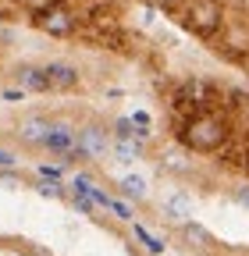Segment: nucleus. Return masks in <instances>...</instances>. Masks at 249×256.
Returning a JSON list of instances; mask_svg holds the SVG:
<instances>
[{"label":"nucleus","mask_w":249,"mask_h":256,"mask_svg":"<svg viewBox=\"0 0 249 256\" xmlns=\"http://www.w3.org/2000/svg\"><path fill=\"white\" fill-rule=\"evenodd\" d=\"M150 4H153V8H160V11H168V14H174V11L185 4V0H150Z\"/></svg>","instance_id":"2eb2a0df"},{"label":"nucleus","mask_w":249,"mask_h":256,"mask_svg":"<svg viewBox=\"0 0 249 256\" xmlns=\"http://www.w3.org/2000/svg\"><path fill=\"white\" fill-rule=\"evenodd\" d=\"M114 150H118L121 160H136V156H139V142H121V139H118Z\"/></svg>","instance_id":"4468645a"},{"label":"nucleus","mask_w":249,"mask_h":256,"mask_svg":"<svg viewBox=\"0 0 249 256\" xmlns=\"http://www.w3.org/2000/svg\"><path fill=\"white\" fill-rule=\"evenodd\" d=\"M0 4H4V0H0Z\"/></svg>","instance_id":"412c9836"},{"label":"nucleus","mask_w":249,"mask_h":256,"mask_svg":"<svg viewBox=\"0 0 249 256\" xmlns=\"http://www.w3.org/2000/svg\"><path fill=\"white\" fill-rule=\"evenodd\" d=\"M238 68H246V72H249V57H246V60H242V64H238Z\"/></svg>","instance_id":"aec40b11"},{"label":"nucleus","mask_w":249,"mask_h":256,"mask_svg":"<svg viewBox=\"0 0 249 256\" xmlns=\"http://www.w3.org/2000/svg\"><path fill=\"white\" fill-rule=\"evenodd\" d=\"M142 124H136L132 118H121V121H114V136L121 139V142H139L146 132H139Z\"/></svg>","instance_id":"9b49d317"},{"label":"nucleus","mask_w":249,"mask_h":256,"mask_svg":"<svg viewBox=\"0 0 249 256\" xmlns=\"http://www.w3.org/2000/svg\"><path fill=\"white\" fill-rule=\"evenodd\" d=\"M178 139L189 153H221L232 139V124L221 107H206L178 118Z\"/></svg>","instance_id":"f257e3e1"},{"label":"nucleus","mask_w":249,"mask_h":256,"mask_svg":"<svg viewBox=\"0 0 249 256\" xmlns=\"http://www.w3.org/2000/svg\"><path fill=\"white\" fill-rule=\"evenodd\" d=\"M110 210H114V214H121L124 220H128V217H132V210H128V206H124V203H118V200H110Z\"/></svg>","instance_id":"a211bd4d"},{"label":"nucleus","mask_w":249,"mask_h":256,"mask_svg":"<svg viewBox=\"0 0 249 256\" xmlns=\"http://www.w3.org/2000/svg\"><path fill=\"white\" fill-rule=\"evenodd\" d=\"M174 18L182 22V28L189 32V36L210 43L224 25V0H185L174 11Z\"/></svg>","instance_id":"f03ea898"},{"label":"nucleus","mask_w":249,"mask_h":256,"mask_svg":"<svg viewBox=\"0 0 249 256\" xmlns=\"http://www.w3.org/2000/svg\"><path fill=\"white\" fill-rule=\"evenodd\" d=\"M18 8H25V11H40V8H46L50 0H14Z\"/></svg>","instance_id":"f3484780"},{"label":"nucleus","mask_w":249,"mask_h":256,"mask_svg":"<svg viewBox=\"0 0 249 256\" xmlns=\"http://www.w3.org/2000/svg\"><path fill=\"white\" fill-rule=\"evenodd\" d=\"M164 210H168V217H174V220H189V217H192V200L178 192V196H168Z\"/></svg>","instance_id":"9d476101"},{"label":"nucleus","mask_w":249,"mask_h":256,"mask_svg":"<svg viewBox=\"0 0 249 256\" xmlns=\"http://www.w3.org/2000/svg\"><path fill=\"white\" fill-rule=\"evenodd\" d=\"M118 188H121L124 200H139V203L146 200V182H142V178H121Z\"/></svg>","instance_id":"f8f14e48"},{"label":"nucleus","mask_w":249,"mask_h":256,"mask_svg":"<svg viewBox=\"0 0 249 256\" xmlns=\"http://www.w3.org/2000/svg\"><path fill=\"white\" fill-rule=\"evenodd\" d=\"M50 128H54V121L46 114H28V118L18 121V139L28 142V146H43L46 136H50Z\"/></svg>","instance_id":"0eeeda50"},{"label":"nucleus","mask_w":249,"mask_h":256,"mask_svg":"<svg viewBox=\"0 0 249 256\" xmlns=\"http://www.w3.org/2000/svg\"><path fill=\"white\" fill-rule=\"evenodd\" d=\"M14 164V153L11 150H0V168H11Z\"/></svg>","instance_id":"6ab92c4d"},{"label":"nucleus","mask_w":249,"mask_h":256,"mask_svg":"<svg viewBox=\"0 0 249 256\" xmlns=\"http://www.w3.org/2000/svg\"><path fill=\"white\" fill-rule=\"evenodd\" d=\"M43 146L60 153V156H78V132L68 121H54V128H50V136H46Z\"/></svg>","instance_id":"20e7f679"},{"label":"nucleus","mask_w":249,"mask_h":256,"mask_svg":"<svg viewBox=\"0 0 249 256\" xmlns=\"http://www.w3.org/2000/svg\"><path fill=\"white\" fill-rule=\"evenodd\" d=\"M18 86L28 89V92H46V72L36 68V64H25V68H18Z\"/></svg>","instance_id":"6e6552de"},{"label":"nucleus","mask_w":249,"mask_h":256,"mask_svg":"<svg viewBox=\"0 0 249 256\" xmlns=\"http://www.w3.org/2000/svg\"><path fill=\"white\" fill-rule=\"evenodd\" d=\"M136 235H139V238H142V242H146V246H150L153 252H160V249H164V246H160V238H153V235H150L146 228H136Z\"/></svg>","instance_id":"dca6fc26"},{"label":"nucleus","mask_w":249,"mask_h":256,"mask_svg":"<svg viewBox=\"0 0 249 256\" xmlns=\"http://www.w3.org/2000/svg\"><path fill=\"white\" fill-rule=\"evenodd\" d=\"M46 92H72L78 89V68L75 64H64V60H57V64H46Z\"/></svg>","instance_id":"39448f33"},{"label":"nucleus","mask_w":249,"mask_h":256,"mask_svg":"<svg viewBox=\"0 0 249 256\" xmlns=\"http://www.w3.org/2000/svg\"><path fill=\"white\" fill-rule=\"evenodd\" d=\"M32 25L40 32H46V36H54V40H68V36H78L82 18L64 4V0H50L46 8L32 11Z\"/></svg>","instance_id":"7ed1b4c3"},{"label":"nucleus","mask_w":249,"mask_h":256,"mask_svg":"<svg viewBox=\"0 0 249 256\" xmlns=\"http://www.w3.org/2000/svg\"><path fill=\"white\" fill-rule=\"evenodd\" d=\"M110 150L107 128L104 124H86L78 128V156H104Z\"/></svg>","instance_id":"423d86ee"},{"label":"nucleus","mask_w":249,"mask_h":256,"mask_svg":"<svg viewBox=\"0 0 249 256\" xmlns=\"http://www.w3.org/2000/svg\"><path fill=\"white\" fill-rule=\"evenodd\" d=\"M182 238L189 242L192 249H214L210 232H206V228H200V224H192V220H185V224H182Z\"/></svg>","instance_id":"1a4fd4ad"},{"label":"nucleus","mask_w":249,"mask_h":256,"mask_svg":"<svg viewBox=\"0 0 249 256\" xmlns=\"http://www.w3.org/2000/svg\"><path fill=\"white\" fill-rule=\"evenodd\" d=\"M164 171H178V174H185V171H189V160H185L182 153H164Z\"/></svg>","instance_id":"ddd939ff"}]
</instances>
